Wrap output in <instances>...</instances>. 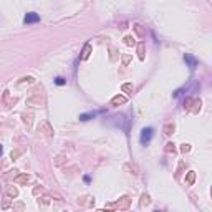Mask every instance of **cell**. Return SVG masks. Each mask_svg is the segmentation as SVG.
I'll list each match as a JSON object with an SVG mask.
<instances>
[{
	"label": "cell",
	"mask_w": 212,
	"mask_h": 212,
	"mask_svg": "<svg viewBox=\"0 0 212 212\" xmlns=\"http://www.w3.org/2000/svg\"><path fill=\"white\" fill-rule=\"evenodd\" d=\"M131 204V199L129 196H124V197H121L118 202H111V204H106L104 205V209H128Z\"/></svg>",
	"instance_id": "1"
},
{
	"label": "cell",
	"mask_w": 212,
	"mask_h": 212,
	"mask_svg": "<svg viewBox=\"0 0 212 212\" xmlns=\"http://www.w3.org/2000/svg\"><path fill=\"white\" fill-rule=\"evenodd\" d=\"M152 134H154V129H152V128H144V129L141 131V138H139L141 144H143V146H147L152 139Z\"/></svg>",
	"instance_id": "2"
},
{
	"label": "cell",
	"mask_w": 212,
	"mask_h": 212,
	"mask_svg": "<svg viewBox=\"0 0 212 212\" xmlns=\"http://www.w3.org/2000/svg\"><path fill=\"white\" fill-rule=\"evenodd\" d=\"M40 22V15L35 13V12H28V13L25 15V18H23V23L25 25H32V23H36Z\"/></svg>",
	"instance_id": "3"
},
{
	"label": "cell",
	"mask_w": 212,
	"mask_h": 212,
	"mask_svg": "<svg viewBox=\"0 0 212 212\" xmlns=\"http://www.w3.org/2000/svg\"><path fill=\"white\" fill-rule=\"evenodd\" d=\"M184 61L187 63V66H189L190 70H196V66H197V60H196L192 55H189V53L184 55Z\"/></svg>",
	"instance_id": "4"
},
{
	"label": "cell",
	"mask_w": 212,
	"mask_h": 212,
	"mask_svg": "<svg viewBox=\"0 0 212 212\" xmlns=\"http://www.w3.org/2000/svg\"><path fill=\"white\" fill-rule=\"evenodd\" d=\"M126 101H128V98L126 96H121V94H118V96H115L111 100V106H119V104H124Z\"/></svg>",
	"instance_id": "5"
},
{
	"label": "cell",
	"mask_w": 212,
	"mask_h": 212,
	"mask_svg": "<svg viewBox=\"0 0 212 212\" xmlns=\"http://www.w3.org/2000/svg\"><path fill=\"white\" fill-rule=\"evenodd\" d=\"M91 55V45L86 43L85 47H83V51H81V60H88Z\"/></svg>",
	"instance_id": "6"
},
{
	"label": "cell",
	"mask_w": 212,
	"mask_h": 212,
	"mask_svg": "<svg viewBox=\"0 0 212 212\" xmlns=\"http://www.w3.org/2000/svg\"><path fill=\"white\" fill-rule=\"evenodd\" d=\"M96 115H98L96 111H90V113H85V115H80V118H78V119H80V121L85 123V121H90V119H93Z\"/></svg>",
	"instance_id": "7"
},
{
	"label": "cell",
	"mask_w": 212,
	"mask_h": 212,
	"mask_svg": "<svg viewBox=\"0 0 212 212\" xmlns=\"http://www.w3.org/2000/svg\"><path fill=\"white\" fill-rule=\"evenodd\" d=\"M28 181H30V176H28V174H20V176L15 177V182H17V184H27Z\"/></svg>",
	"instance_id": "8"
},
{
	"label": "cell",
	"mask_w": 212,
	"mask_h": 212,
	"mask_svg": "<svg viewBox=\"0 0 212 212\" xmlns=\"http://www.w3.org/2000/svg\"><path fill=\"white\" fill-rule=\"evenodd\" d=\"M151 202V197H149V194H146L144 192L143 196H141V201H139V207H144V205H147Z\"/></svg>",
	"instance_id": "9"
},
{
	"label": "cell",
	"mask_w": 212,
	"mask_h": 212,
	"mask_svg": "<svg viewBox=\"0 0 212 212\" xmlns=\"http://www.w3.org/2000/svg\"><path fill=\"white\" fill-rule=\"evenodd\" d=\"M123 40H124V43L128 45V47H134V45H136V38H134L133 35H126Z\"/></svg>",
	"instance_id": "10"
},
{
	"label": "cell",
	"mask_w": 212,
	"mask_h": 212,
	"mask_svg": "<svg viewBox=\"0 0 212 212\" xmlns=\"http://www.w3.org/2000/svg\"><path fill=\"white\" fill-rule=\"evenodd\" d=\"M173 133H174V124L173 123H167V124L164 126V134L166 136H171Z\"/></svg>",
	"instance_id": "11"
},
{
	"label": "cell",
	"mask_w": 212,
	"mask_h": 212,
	"mask_svg": "<svg viewBox=\"0 0 212 212\" xmlns=\"http://www.w3.org/2000/svg\"><path fill=\"white\" fill-rule=\"evenodd\" d=\"M133 28H134V32H136V35L139 36V38H144V30H143V27H141L139 23L133 25Z\"/></svg>",
	"instance_id": "12"
},
{
	"label": "cell",
	"mask_w": 212,
	"mask_h": 212,
	"mask_svg": "<svg viewBox=\"0 0 212 212\" xmlns=\"http://www.w3.org/2000/svg\"><path fill=\"white\" fill-rule=\"evenodd\" d=\"M194 179H196V173L194 171H189V173H187V176H186V184H192L194 182Z\"/></svg>",
	"instance_id": "13"
},
{
	"label": "cell",
	"mask_w": 212,
	"mask_h": 212,
	"mask_svg": "<svg viewBox=\"0 0 212 212\" xmlns=\"http://www.w3.org/2000/svg\"><path fill=\"white\" fill-rule=\"evenodd\" d=\"M27 103H28V104H43V100H40V96L36 94L35 98H28Z\"/></svg>",
	"instance_id": "14"
},
{
	"label": "cell",
	"mask_w": 212,
	"mask_h": 212,
	"mask_svg": "<svg viewBox=\"0 0 212 212\" xmlns=\"http://www.w3.org/2000/svg\"><path fill=\"white\" fill-rule=\"evenodd\" d=\"M22 118H23V123H25L27 124V128H30V126H32V115H27V113H23L22 115Z\"/></svg>",
	"instance_id": "15"
},
{
	"label": "cell",
	"mask_w": 212,
	"mask_h": 212,
	"mask_svg": "<svg viewBox=\"0 0 212 212\" xmlns=\"http://www.w3.org/2000/svg\"><path fill=\"white\" fill-rule=\"evenodd\" d=\"M121 90L124 91V93H133V83H124L121 86Z\"/></svg>",
	"instance_id": "16"
},
{
	"label": "cell",
	"mask_w": 212,
	"mask_h": 212,
	"mask_svg": "<svg viewBox=\"0 0 212 212\" xmlns=\"http://www.w3.org/2000/svg\"><path fill=\"white\" fill-rule=\"evenodd\" d=\"M138 57H139V60H144V43L138 45Z\"/></svg>",
	"instance_id": "17"
},
{
	"label": "cell",
	"mask_w": 212,
	"mask_h": 212,
	"mask_svg": "<svg viewBox=\"0 0 212 212\" xmlns=\"http://www.w3.org/2000/svg\"><path fill=\"white\" fill-rule=\"evenodd\" d=\"M7 192H8L10 197H17V196H18V189H17V187H8Z\"/></svg>",
	"instance_id": "18"
},
{
	"label": "cell",
	"mask_w": 212,
	"mask_h": 212,
	"mask_svg": "<svg viewBox=\"0 0 212 212\" xmlns=\"http://www.w3.org/2000/svg\"><path fill=\"white\" fill-rule=\"evenodd\" d=\"M33 81H35L33 76H25V78H22V81H18V85H25V83H33Z\"/></svg>",
	"instance_id": "19"
},
{
	"label": "cell",
	"mask_w": 212,
	"mask_h": 212,
	"mask_svg": "<svg viewBox=\"0 0 212 212\" xmlns=\"http://www.w3.org/2000/svg\"><path fill=\"white\" fill-rule=\"evenodd\" d=\"M22 152H23V149H15V151L10 152V158H12V159H17L18 156L22 154Z\"/></svg>",
	"instance_id": "20"
},
{
	"label": "cell",
	"mask_w": 212,
	"mask_h": 212,
	"mask_svg": "<svg viewBox=\"0 0 212 212\" xmlns=\"http://www.w3.org/2000/svg\"><path fill=\"white\" fill-rule=\"evenodd\" d=\"M174 146H176L174 143H167V144H166V151H167V152H176V147H174Z\"/></svg>",
	"instance_id": "21"
},
{
	"label": "cell",
	"mask_w": 212,
	"mask_h": 212,
	"mask_svg": "<svg viewBox=\"0 0 212 212\" xmlns=\"http://www.w3.org/2000/svg\"><path fill=\"white\" fill-rule=\"evenodd\" d=\"M55 83H57L58 86H63V85L66 83V80H65V78H61V76H57V78H55Z\"/></svg>",
	"instance_id": "22"
},
{
	"label": "cell",
	"mask_w": 212,
	"mask_h": 212,
	"mask_svg": "<svg viewBox=\"0 0 212 212\" xmlns=\"http://www.w3.org/2000/svg\"><path fill=\"white\" fill-rule=\"evenodd\" d=\"M129 61H131V55H124V57H123V65L124 66H128Z\"/></svg>",
	"instance_id": "23"
},
{
	"label": "cell",
	"mask_w": 212,
	"mask_h": 212,
	"mask_svg": "<svg viewBox=\"0 0 212 212\" xmlns=\"http://www.w3.org/2000/svg\"><path fill=\"white\" fill-rule=\"evenodd\" d=\"M192 103H194V101L190 100V98H187V100L184 101V108H186V109H190V104H192Z\"/></svg>",
	"instance_id": "24"
},
{
	"label": "cell",
	"mask_w": 212,
	"mask_h": 212,
	"mask_svg": "<svg viewBox=\"0 0 212 212\" xmlns=\"http://www.w3.org/2000/svg\"><path fill=\"white\" fill-rule=\"evenodd\" d=\"M181 151H182V152H189L190 151V144H182V146H181Z\"/></svg>",
	"instance_id": "25"
},
{
	"label": "cell",
	"mask_w": 212,
	"mask_h": 212,
	"mask_svg": "<svg viewBox=\"0 0 212 212\" xmlns=\"http://www.w3.org/2000/svg\"><path fill=\"white\" fill-rule=\"evenodd\" d=\"M109 51H111V55H109V58H111V60L115 61V60H116V50H115V48H109Z\"/></svg>",
	"instance_id": "26"
},
{
	"label": "cell",
	"mask_w": 212,
	"mask_h": 212,
	"mask_svg": "<svg viewBox=\"0 0 212 212\" xmlns=\"http://www.w3.org/2000/svg\"><path fill=\"white\" fill-rule=\"evenodd\" d=\"M8 205H10V199H5V201H4V204H2V209H8Z\"/></svg>",
	"instance_id": "27"
},
{
	"label": "cell",
	"mask_w": 212,
	"mask_h": 212,
	"mask_svg": "<svg viewBox=\"0 0 212 212\" xmlns=\"http://www.w3.org/2000/svg\"><path fill=\"white\" fill-rule=\"evenodd\" d=\"M40 192H43V189H42V187H35V189H33V196H38Z\"/></svg>",
	"instance_id": "28"
},
{
	"label": "cell",
	"mask_w": 212,
	"mask_h": 212,
	"mask_svg": "<svg viewBox=\"0 0 212 212\" xmlns=\"http://www.w3.org/2000/svg\"><path fill=\"white\" fill-rule=\"evenodd\" d=\"M23 207H25V205H23L22 202H18V204H15V205H13V209H17V211H22Z\"/></svg>",
	"instance_id": "29"
},
{
	"label": "cell",
	"mask_w": 212,
	"mask_h": 212,
	"mask_svg": "<svg viewBox=\"0 0 212 212\" xmlns=\"http://www.w3.org/2000/svg\"><path fill=\"white\" fill-rule=\"evenodd\" d=\"M83 181H85L86 184H90V182H91V177H90V176H85V177H83Z\"/></svg>",
	"instance_id": "30"
},
{
	"label": "cell",
	"mask_w": 212,
	"mask_h": 212,
	"mask_svg": "<svg viewBox=\"0 0 212 212\" xmlns=\"http://www.w3.org/2000/svg\"><path fill=\"white\" fill-rule=\"evenodd\" d=\"M48 202H50V197H48V196H45V197H43V204H48Z\"/></svg>",
	"instance_id": "31"
},
{
	"label": "cell",
	"mask_w": 212,
	"mask_h": 212,
	"mask_svg": "<svg viewBox=\"0 0 212 212\" xmlns=\"http://www.w3.org/2000/svg\"><path fill=\"white\" fill-rule=\"evenodd\" d=\"M2 152H4V147L0 146V156H2Z\"/></svg>",
	"instance_id": "32"
}]
</instances>
